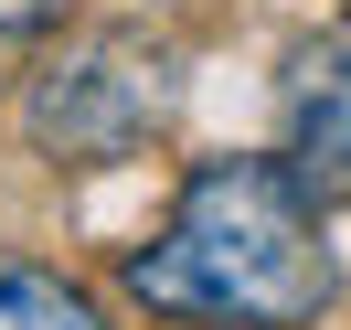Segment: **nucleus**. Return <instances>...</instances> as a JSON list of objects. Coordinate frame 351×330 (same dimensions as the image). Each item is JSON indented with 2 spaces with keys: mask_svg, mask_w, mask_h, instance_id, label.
Masks as SVG:
<instances>
[{
  "mask_svg": "<svg viewBox=\"0 0 351 330\" xmlns=\"http://www.w3.org/2000/svg\"><path fill=\"white\" fill-rule=\"evenodd\" d=\"M330 245L319 202L277 171V160H202L181 181L160 245L128 256V298H149L160 320L202 330H308L330 309Z\"/></svg>",
  "mask_w": 351,
  "mask_h": 330,
  "instance_id": "nucleus-1",
  "label": "nucleus"
},
{
  "mask_svg": "<svg viewBox=\"0 0 351 330\" xmlns=\"http://www.w3.org/2000/svg\"><path fill=\"white\" fill-rule=\"evenodd\" d=\"M171 96H181L171 43H149V32H86L75 54H53L32 75L22 128H32L43 160H128L171 117Z\"/></svg>",
  "mask_w": 351,
  "mask_h": 330,
  "instance_id": "nucleus-2",
  "label": "nucleus"
},
{
  "mask_svg": "<svg viewBox=\"0 0 351 330\" xmlns=\"http://www.w3.org/2000/svg\"><path fill=\"white\" fill-rule=\"evenodd\" d=\"M277 107H287V160L277 171L298 181L308 202H341L351 192V22L308 32V43L287 54Z\"/></svg>",
  "mask_w": 351,
  "mask_h": 330,
  "instance_id": "nucleus-3",
  "label": "nucleus"
},
{
  "mask_svg": "<svg viewBox=\"0 0 351 330\" xmlns=\"http://www.w3.org/2000/svg\"><path fill=\"white\" fill-rule=\"evenodd\" d=\"M0 330H107V309L43 256H0Z\"/></svg>",
  "mask_w": 351,
  "mask_h": 330,
  "instance_id": "nucleus-4",
  "label": "nucleus"
},
{
  "mask_svg": "<svg viewBox=\"0 0 351 330\" xmlns=\"http://www.w3.org/2000/svg\"><path fill=\"white\" fill-rule=\"evenodd\" d=\"M53 22H64V0H0V86L32 64V43H43Z\"/></svg>",
  "mask_w": 351,
  "mask_h": 330,
  "instance_id": "nucleus-5",
  "label": "nucleus"
}]
</instances>
